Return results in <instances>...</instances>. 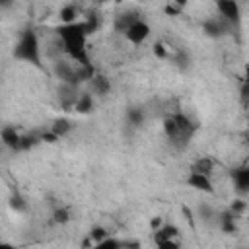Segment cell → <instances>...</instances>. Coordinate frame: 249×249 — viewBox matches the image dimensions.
<instances>
[{
  "mask_svg": "<svg viewBox=\"0 0 249 249\" xmlns=\"http://www.w3.org/2000/svg\"><path fill=\"white\" fill-rule=\"evenodd\" d=\"M97 27H99V18L91 14L86 19H78L74 23H60L58 27H54V35L62 45V53L72 62L82 66H91L88 53V37L93 35Z\"/></svg>",
  "mask_w": 249,
  "mask_h": 249,
  "instance_id": "1",
  "label": "cell"
},
{
  "mask_svg": "<svg viewBox=\"0 0 249 249\" xmlns=\"http://www.w3.org/2000/svg\"><path fill=\"white\" fill-rule=\"evenodd\" d=\"M14 58L16 60H21V62H27L31 66H35L37 70H43V58H41V41H39V35L35 29L31 27H25L16 45H14Z\"/></svg>",
  "mask_w": 249,
  "mask_h": 249,
  "instance_id": "2",
  "label": "cell"
},
{
  "mask_svg": "<svg viewBox=\"0 0 249 249\" xmlns=\"http://www.w3.org/2000/svg\"><path fill=\"white\" fill-rule=\"evenodd\" d=\"M216 10L224 21L230 23V27L241 25V6L237 0H216Z\"/></svg>",
  "mask_w": 249,
  "mask_h": 249,
  "instance_id": "3",
  "label": "cell"
},
{
  "mask_svg": "<svg viewBox=\"0 0 249 249\" xmlns=\"http://www.w3.org/2000/svg\"><path fill=\"white\" fill-rule=\"evenodd\" d=\"M124 39L130 43V45H136V47H140V45H144L148 39H150V35H152V27H150V23L146 21V19H136L124 33Z\"/></svg>",
  "mask_w": 249,
  "mask_h": 249,
  "instance_id": "4",
  "label": "cell"
},
{
  "mask_svg": "<svg viewBox=\"0 0 249 249\" xmlns=\"http://www.w3.org/2000/svg\"><path fill=\"white\" fill-rule=\"evenodd\" d=\"M185 183H187L193 191H198V193H204V195H214V193H216L214 183H212V175H206V173L189 171Z\"/></svg>",
  "mask_w": 249,
  "mask_h": 249,
  "instance_id": "5",
  "label": "cell"
},
{
  "mask_svg": "<svg viewBox=\"0 0 249 249\" xmlns=\"http://www.w3.org/2000/svg\"><path fill=\"white\" fill-rule=\"evenodd\" d=\"M228 29H231L230 23L224 21L220 16H218V18H208V19H204V23H202V31H204V35L210 37V39H220V37H224V35L228 33Z\"/></svg>",
  "mask_w": 249,
  "mask_h": 249,
  "instance_id": "6",
  "label": "cell"
},
{
  "mask_svg": "<svg viewBox=\"0 0 249 249\" xmlns=\"http://www.w3.org/2000/svg\"><path fill=\"white\" fill-rule=\"evenodd\" d=\"M231 185L237 195L249 193V163H243V165L231 169Z\"/></svg>",
  "mask_w": 249,
  "mask_h": 249,
  "instance_id": "7",
  "label": "cell"
},
{
  "mask_svg": "<svg viewBox=\"0 0 249 249\" xmlns=\"http://www.w3.org/2000/svg\"><path fill=\"white\" fill-rule=\"evenodd\" d=\"M2 144L12 152H21V132L14 124H4L0 132Z\"/></svg>",
  "mask_w": 249,
  "mask_h": 249,
  "instance_id": "8",
  "label": "cell"
},
{
  "mask_svg": "<svg viewBox=\"0 0 249 249\" xmlns=\"http://www.w3.org/2000/svg\"><path fill=\"white\" fill-rule=\"evenodd\" d=\"M216 222H218V228L224 233H235V230H237V216L230 208H226L220 214H216Z\"/></svg>",
  "mask_w": 249,
  "mask_h": 249,
  "instance_id": "9",
  "label": "cell"
},
{
  "mask_svg": "<svg viewBox=\"0 0 249 249\" xmlns=\"http://www.w3.org/2000/svg\"><path fill=\"white\" fill-rule=\"evenodd\" d=\"M88 84H89V88H91V93H93V95L103 97V95H107V93L111 91V80H109L107 76L99 74V72H95V76H93Z\"/></svg>",
  "mask_w": 249,
  "mask_h": 249,
  "instance_id": "10",
  "label": "cell"
},
{
  "mask_svg": "<svg viewBox=\"0 0 249 249\" xmlns=\"http://www.w3.org/2000/svg\"><path fill=\"white\" fill-rule=\"evenodd\" d=\"M136 19H140V14L136 10H126V12H121L117 18H115V29L119 33H124Z\"/></svg>",
  "mask_w": 249,
  "mask_h": 249,
  "instance_id": "11",
  "label": "cell"
},
{
  "mask_svg": "<svg viewBox=\"0 0 249 249\" xmlns=\"http://www.w3.org/2000/svg\"><path fill=\"white\" fill-rule=\"evenodd\" d=\"M93 107H95V99H93V93L91 91H82L78 95L76 103H74V111L78 115H88V113L93 111Z\"/></svg>",
  "mask_w": 249,
  "mask_h": 249,
  "instance_id": "12",
  "label": "cell"
},
{
  "mask_svg": "<svg viewBox=\"0 0 249 249\" xmlns=\"http://www.w3.org/2000/svg\"><path fill=\"white\" fill-rule=\"evenodd\" d=\"M214 169H216V161H214L210 156H200V158H196V160L191 163V169H189V171H198V173L212 175Z\"/></svg>",
  "mask_w": 249,
  "mask_h": 249,
  "instance_id": "13",
  "label": "cell"
},
{
  "mask_svg": "<svg viewBox=\"0 0 249 249\" xmlns=\"http://www.w3.org/2000/svg\"><path fill=\"white\" fill-rule=\"evenodd\" d=\"M179 228L175 224H163L160 230L152 231V237H154V243L161 241V239H179Z\"/></svg>",
  "mask_w": 249,
  "mask_h": 249,
  "instance_id": "14",
  "label": "cell"
},
{
  "mask_svg": "<svg viewBox=\"0 0 249 249\" xmlns=\"http://www.w3.org/2000/svg\"><path fill=\"white\" fill-rule=\"evenodd\" d=\"M78 16H80V12H78V8H76L74 4H64V6L58 10V19H60V23H74V21H78Z\"/></svg>",
  "mask_w": 249,
  "mask_h": 249,
  "instance_id": "15",
  "label": "cell"
},
{
  "mask_svg": "<svg viewBox=\"0 0 249 249\" xmlns=\"http://www.w3.org/2000/svg\"><path fill=\"white\" fill-rule=\"evenodd\" d=\"M51 128H53L60 138H66V136L72 132V123H70L66 117H58V119H54V121H53Z\"/></svg>",
  "mask_w": 249,
  "mask_h": 249,
  "instance_id": "16",
  "label": "cell"
},
{
  "mask_svg": "<svg viewBox=\"0 0 249 249\" xmlns=\"http://www.w3.org/2000/svg\"><path fill=\"white\" fill-rule=\"evenodd\" d=\"M126 121L132 126H140L146 121V111L142 107H128L126 109Z\"/></svg>",
  "mask_w": 249,
  "mask_h": 249,
  "instance_id": "17",
  "label": "cell"
},
{
  "mask_svg": "<svg viewBox=\"0 0 249 249\" xmlns=\"http://www.w3.org/2000/svg\"><path fill=\"white\" fill-rule=\"evenodd\" d=\"M70 220H72V212H70L68 206H56V208L53 210V222H54V224L64 226V224H68Z\"/></svg>",
  "mask_w": 249,
  "mask_h": 249,
  "instance_id": "18",
  "label": "cell"
},
{
  "mask_svg": "<svg viewBox=\"0 0 249 249\" xmlns=\"http://www.w3.org/2000/svg\"><path fill=\"white\" fill-rule=\"evenodd\" d=\"M111 233H109V230L107 228H103V226H93L91 230H89V233H88V237H91V241L95 243V245H99L105 237H109Z\"/></svg>",
  "mask_w": 249,
  "mask_h": 249,
  "instance_id": "19",
  "label": "cell"
},
{
  "mask_svg": "<svg viewBox=\"0 0 249 249\" xmlns=\"http://www.w3.org/2000/svg\"><path fill=\"white\" fill-rule=\"evenodd\" d=\"M10 208L16 210V212H25V210H27V200L16 191V193L10 196Z\"/></svg>",
  "mask_w": 249,
  "mask_h": 249,
  "instance_id": "20",
  "label": "cell"
},
{
  "mask_svg": "<svg viewBox=\"0 0 249 249\" xmlns=\"http://www.w3.org/2000/svg\"><path fill=\"white\" fill-rule=\"evenodd\" d=\"M152 54H154L156 58H160V60H165V58H169V49H167L165 43L156 41V43L152 45Z\"/></svg>",
  "mask_w": 249,
  "mask_h": 249,
  "instance_id": "21",
  "label": "cell"
},
{
  "mask_svg": "<svg viewBox=\"0 0 249 249\" xmlns=\"http://www.w3.org/2000/svg\"><path fill=\"white\" fill-rule=\"evenodd\" d=\"M171 62L177 66V68H181V70H185L187 66H189V62H191V58H189V54L185 53V51H177L175 54H171Z\"/></svg>",
  "mask_w": 249,
  "mask_h": 249,
  "instance_id": "22",
  "label": "cell"
},
{
  "mask_svg": "<svg viewBox=\"0 0 249 249\" xmlns=\"http://www.w3.org/2000/svg\"><path fill=\"white\" fill-rule=\"evenodd\" d=\"M41 142V136L39 134H21V152L29 150V148H35L37 144Z\"/></svg>",
  "mask_w": 249,
  "mask_h": 249,
  "instance_id": "23",
  "label": "cell"
},
{
  "mask_svg": "<svg viewBox=\"0 0 249 249\" xmlns=\"http://www.w3.org/2000/svg\"><path fill=\"white\" fill-rule=\"evenodd\" d=\"M228 208H230V210H231V212H233V214L239 218V216H241V214L247 210V202H245L243 198H233V200L230 202V206H228Z\"/></svg>",
  "mask_w": 249,
  "mask_h": 249,
  "instance_id": "24",
  "label": "cell"
},
{
  "mask_svg": "<svg viewBox=\"0 0 249 249\" xmlns=\"http://www.w3.org/2000/svg\"><path fill=\"white\" fill-rule=\"evenodd\" d=\"M97 247H101V249H121V247H123V239H117V237L109 235V237H105Z\"/></svg>",
  "mask_w": 249,
  "mask_h": 249,
  "instance_id": "25",
  "label": "cell"
},
{
  "mask_svg": "<svg viewBox=\"0 0 249 249\" xmlns=\"http://www.w3.org/2000/svg\"><path fill=\"white\" fill-rule=\"evenodd\" d=\"M39 136H41V142H45V144H56L58 140H62V138H60V136H58V134H56L53 128H49V130H43Z\"/></svg>",
  "mask_w": 249,
  "mask_h": 249,
  "instance_id": "26",
  "label": "cell"
},
{
  "mask_svg": "<svg viewBox=\"0 0 249 249\" xmlns=\"http://www.w3.org/2000/svg\"><path fill=\"white\" fill-rule=\"evenodd\" d=\"M163 14L169 16V18H179V16H183V10L177 8L173 2H167V4L163 6Z\"/></svg>",
  "mask_w": 249,
  "mask_h": 249,
  "instance_id": "27",
  "label": "cell"
},
{
  "mask_svg": "<svg viewBox=\"0 0 249 249\" xmlns=\"http://www.w3.org/2000/svg\"><path fill=\"white\" fill-rule=\"evenodd\" d=\"M179 245H181L179 239H161L156 243V247H160V249H177Z\"/></svg>",
  "mask_w": 249,
  "mask_h": 249,
  "instance_id": "28",
  "label": "cell"
},
{
  "mask_svg": "<svg viewBox=\"0 0 249 249\" xmlns=\"http://www.w3.org/2000/svg\"><path fill=\"white\" fill-rule=\"evenodd\" d=\"M163 224H165V222H163V218H161V216H152V218H150V231L160 230Z\"/></svg>",
  "mask_w": 249,
  "mask_h": 249,
  "instance_id": "29",
  "label": "cell"
},
{
  "mask_svg": "<svg viewBox=\"0 0 249 249\" xmlns=\"http://www.w3.org/2000/svg\"><path fill=\"white\" fill-rule=\"evenodd\" d=\"M181 212H183V216H185V220H187V224H189L191 228H195V218H193V212H191V208H187V206H183V208H181Z\"/></svg>",
  "mask_w": 249,
  "mask_h": 249,
  "instance_id": "30",
  "label": "cell"
},
{
  "mask_svg": "<svg viewBox=\"0 0 249 249\" xmlns=\"http://www.w3.org/2000/svg\"><path fill=\"white\" fill-rule=\"evenodd\" d=\"M123 247H130V249H138L140 247V241H130V239H123Z\"/></svg>",
  "mask_w": 249,
  "mask_h": 249,
  "instance_id": "31",
  "label": "cell"
},
{
  "mask_svg": "<svg viewBox=\"0 0 249 249\" xmlns=\"http://www.w3.org/2000/svg\"><path fill=\"white\" fill-rule=\"evenodd\" d=\"M243 84L249 86V62H245V66H243Z\"/></svg>",
  "mask_w": 249,
  "mask_h": 249,
  "instance_id": "32",
  "label": "cell"
},
{
  "mask_svg": "<svg viewBox=\"0 0 249 249\" xmlns=\"http://www.w3.org/2000/svg\"><path fill=\"white\" fill-rule=\"evenodd\" d=\"M169 2H173L177 8H181V10H185L187 6H189V0H169Z\"/></svg>",
  "mask_w": 249,
  "mask_h": 249,
  "instance_id": "33",
  "label": "cell"
},
{
  "mask_svg": "<svg viewBox=\"0 0 249 249\" xmlns=\"http://www.w3.org/2000/svg\"><path fill=\"white\" fill-rule=\"evenodd\" d=\"M12 4H14V0H0V6H2L4 10H8Z\"/></svg>",
  "mask_w": 249,
  "mask_h": 249,
  "instance_id": "34",
  "label": "cell"
},
{
  "mask_svg": "<svg viewBox=\"0 0 249 249\" xmlns=\"http://www.w3.org/2000/svg\"><path fill=\"white\" fill-rule=\"evenodd\" d=\"M243 97H245V101L249 103V86H245V84H243Z\"/></svg>",
  "mask_w": 249,
  "mask_h": 249,
  "instance_id": "35",
  "label": "cell"
}]
</instances>
